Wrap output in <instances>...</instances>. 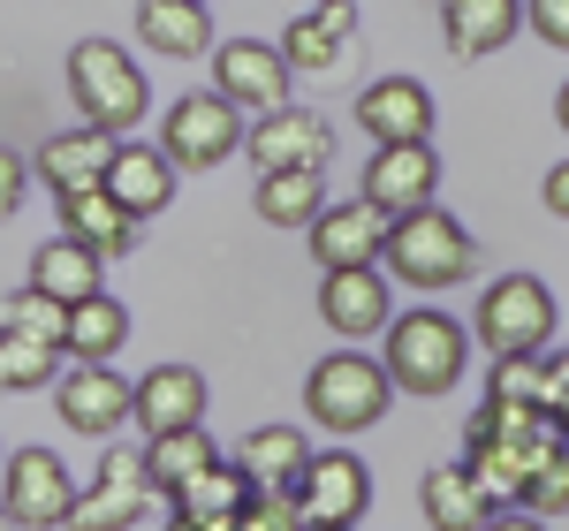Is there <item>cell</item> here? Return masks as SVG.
<instances>
[{
	"instance_id": "3957f363",
	"label": "cell",
	"mask_w": 569,
	"mask_h": 531,
	"mask_svg": "<svg viewBox=\"0 0 569 531\" xmlns=\"http://www.w3.org/2000/svg\"><path fill=\"white\" fill-rule=\"evenodd\" d=\"M395 410V380L380 357L365 350H327L311 364L305 380V418L319 433H335V441H350V433H372L380 418Z\"/></svg>"
},
{
	"instance_id": "d4e9b609",
	"label": "cell",
	"mask_w": 569,
	"mask_h": 531,
	"mask_svg": "<svg viewBox=\"0 0 569 531\" xmlns=\"http://www.w3.org/2000/svg\"><path fill=\"white\" fill-rule=\"evenodd\" d=\"M418 509H426V531H486V517H493V501L479 493V479H471L463 463H440V471H426Z\"/></svg>"
},
{
	"instance_id": "7bdbcfd3",
	"label": "cell",
	"mask_w": 569,
	"mask_h": 531,
	"mask_svg": "<svg viewBox=\"0 0 569 531\" xmlns=\"http://www.w3.org/2000/svg\"><path fill=\"white\" fill-rule=\"evenodd\" d=\"M311 8H335V0H311ZM350 8H357V0H350Z\"/></svg>"
},
{
	"instance_id": "836d02e7",
	"label": "cell",
	"mask_w": 569,
	"mask_h": 531,
	"mask_svg": "<svg viewBox=\"0 0 569 531\" xmlns=\"http://www.w3.org/2000/svg\"><path fill=\"white\" fill-rule=\"evenodd\" d=\"M547 395V357H493L486 402H539Z\"/></svg>"
},
{
	"instance_id": "9a60e30c",
	"label": "cell",
	"mask_w": 569,
	"mask_h": 531,
	"mask_svg": "<svg viewBox=\"0 0 569 531\" xmlns=\"http://www.w3.org/2000/svg\"><path fill=\"white\" fill-rule=\"evenodd\" d=\"M319 319L342 334V342H365V334H388L395 319V281L380 266H350V273H327L319 281Z\"/></svg>"
},
{
	"instance_id": "e575fe53",
	"label": "cell",
	"mask_w": 569,
	"mask_h": 531,
	"mask_svg": "<svg viewBox=\"0 0 569 531\" xmlns=\"http://www.w3.org/2000/svg\"><path fill=\"white\" fill-rule=\"evenodd\" d=\"M236 531H305V517H297V501L281 487V493H251L243 517H236Z\"/></svg>"
},
{
	"instance_id": "f35d334b",
	"label": "cell",
	"mask_w": 569,
	"mask_h": 531,
	"mask_svg": "<svg viewBox=\"0 0 569 531\" xmlns=\"http://www.w3.org/2000/svg\"><path fill=\"white\" fill-rule=\"evenodd\" d=\"M539 198H547V213H555V221H569V160H555V168H547Z\"/></svg>"
},
{
	"instance_id": "ee69618b",
	"label": "cell",
	"mask_w": 569,
	"mask_h": 531,
	"mask_svg": "<svg viewBox=\"0 0 569 531\" xmlns=\"http://www.w3.org/2000/svg\"><path fill=\"white\" fill-rule=\"evenodd\" d=\"M0 524H8V517H0Z\"/></svg>"
},
{
	"instance_id": "4fadbf2b",
	"label": "cell",
	"mask_w": 569,
	"mask_h": 531,
	"mask_svg": "<svg viewBox=\"0 0 569 531\" xmlns=\"http://www.w3.org/2000/svg\"><path fill=\"white\" fill-rule=\"evenodd\" d=\"M53 410H61L69 433H84V441H114V433L130 425V380H122L114 364H77V372L53 380Z\"/></svg>"
},
{
	"instance_id": "4dcf8cb0",
	"label": "cell",
	"mask_w": 569,
	"mask_h": 531,
	"mask_svg": "<svg viewBox=\"0 0 569 531\" xmlns=\"http://www.w3.org/2000/svg\"><path fill=\"white\" fill-rule=\"evenodd\" d=\"M53 380H61V350H53V342L0 334V388H8V395H39Z\"/></svg>"
},
{
	"instance_id": "d6986e66",
	"label": "cell",
	"mask_w": 569,
	"mask_h": 531,
	"mask_svg": "<svg viewBox=\"0 0 569 531\" xmlns=\"http://www.w3.org/2000/svg\"><path fill=\"white\" fill-rule=\"evenodd\" d=\"M281 61L289 69H305V77H327V69H342V53L357 46V8L350 0H335V8H297V23L281 31Z\"/></svg>"
},
{
	"instance_id": "9c48e42d",
	"label": "cell",
	"mask_w": 569,
	"mask_h": 531,
	"mask_svg": "<svg viewBox=\"0 0 569 531\" xmlns=\"http://www.w3.org/2000/svg\"><path fill=\"white\" fill-rule=\"evenodd\" d=\"M152 501H160V493H152V479H144V455L107 448L99 471H91V487H77V509H69L61 531H137Z\"/></svg>"
},
{
	"instance_id": "b9f144b4",
	"label": "cell",
	"mask_w": 569,
	"mask_h": 531,
	"mask_svg": "<svg viewBox=\"0 0 569 531\" xmlns=\"http://www.w3.org/2000/svg\"><path fill=\"white\" fill-rule=\"evenodd\" d=\"M168 531H198V524H190V517H176V509H168Z\"/></svg>"
},
{
	"instance_id": "8fae6325",
	"label": "cell",
	"mask_w": 569,
	"mask_h": 531,
	"mask_svg": "<svg viewBox=\"0 0 569 531\" xmlns=\"http://www.w3.org/2000/svg\"><path fill=\"white\" fill-rule=\"evenodd\" d=\"M243 152H251L259 176H273V168H311V176H327V168H335V122L311 114V107H273V114H259V122L243 130Z\"/></svg>"
},
{
	"instance_id": "ab89813d",
	"label": "cell",
	"mask_w": 569,
	"mask_h": 531,
	"mask_svg": "<svg viewBox=\"0 0 569 531\" xmlns=\"http://www.w3.org/2000/svg\"><path fill=\"white\" fill-rule=\"evenodd\" d=\"M486 531H547V517H531V509H493Z\"/></svg>"
},
{
	"instance_id": "8992f818",
	"label": "cell",
	"mask_w": 569,
	"mask_h": 531,
	"mask_svg": "<svg viewBox=\"0 0 569 531\" xmlns=\"http://www.w3.org/2000/svg\"><path fill=\"white\" fill-rule=\"evenodd\" d=\"M77 509V479L53 448H16L0 463V517L23 531H61Z\"/></svg>"
},
{
	"instance_id": "d6a6232c",
	"label": "cell",
	"mask_w": 569,
	"mask_h": 531,
	"mask_svg": "<svg viewBox=\"0 0 569 531\" xmlns=\"http://www.w3.org/2000/svg\"><path fill=\"white\" fill-rule=\"evenodd\" d=\"M517 509H531V517H569V441H547L539 448V463H531V479H525V501Z\"/></svg>"
},
{
	"instance_id": "603a6c76",
	"label": "cell",
	"mask_w": 569,
	"mask_h": 531,
	"mask_svg": "<svg viewBox=\"0 0 569 531\" xmlns=\"http://www.w3.org/2000/svg\"><path fill=\"white\" fill-rule=\"evenodd\" d=\"M440 31L463 61L501 53V46L525 31V0H440Z\"/></svg>"
},
{
	"instance_id": "30bf717a",
	"label": "cell",
	"mask_w": 569,
	"mask_h": 531,
	"mask_svg": "<svg viewBox=\"0 0 569 531\" xmlns=\"http://www.w3.org/2000/svg\"><path fill=\"white\" fill-rule=\"evenodd\" d=\"M357 198H365L380 221H402V213H418V206H440V152L433 144H372Z\"/></svg>"
},
{
	"instance_id": "7c38bea8",
	"label": "cell",
	"mask_w": 569,
	"mask_h": 531,
	"mask_svg": "<svg viewBox=\"0 0 569 531\" xmlns=\"http://www.w3.org/2000/svg\"><path fill=\"white\" fill-rule=\"evenodd\" d=\"M289 61H281V46H266V39H228L213 46V91L243 114H273V107H289Z\"/></svg>"
},
{
	"instance_id": "6da1fadb",
	"label": "cell",
	"mask_w": 569,
	"mask_h": 531,
	"mask_svg": "<svg viewBox=\"0 0 569 531\" xmlns=\"http://www.w3.org/2000/svg\"><path fill=\"white\" fill-rule=\"evenodd\" d=\"M380 364H388L395 395H418V402L456 395V388H463V372H471V327H463V319H448L440 304L395 311Z\"/></svg>"
},
{
	"instance_id": "e0dca14e",
	"label": "cell",
	"mask_w": 569,
	"mask_h": 531,
	"mask_svg": "<svg viewBox=\"0 0 569 531\" xmlns=\"http://www.w3.org/2000/svg\"><path fill=\"white\" fill-rule=\"evenodd\" d=\"M130 418L144 425V441L206 425V372L198 364H152L144 380H130Z\"/></svg>"
},
{
	"instance_id": "ac0fdd59",
	"label": "cell",
	"mask_w": 569,
	"mask_h": 531,
	"mask_svg": "<svg viewBox=\"0 0 569 531\" xmlns=\"http://www.w3.org/2000/svg\"><path fill=\"white\" fill-rule=\"evenodd\" d=\"M99 190H107V198L144 228L152 213H168V198H176V160H168L160 144L122 137V144H114V160H107V182H99Z\"/></svg>"
},
{
	"instance_id": "5b68a950",
	"label": "cell",
	"mask_w": 569,
	"mask_h": 531,
	"mask_svg": "<svg viewBox=\"0 0 569 531\" xmlns=\"http://www.w3.org/2000/svg\"><path fill=\"white\" fill-rule=\"evenodd\" d=\"M555 327H562V304H555V289L539 273H501L479 297V319H471L486 357H547Z\"/></svg>"
},
{
	"instance_id": "ffe728a7",
	"label": "cell",
	"mask_w": 569,
	"mask_h": 531,
	"mask_svg": "<svg viewBox=\"0 0 569 531\" xmlns=\"http://www.w3.org/2000/svg\"><path fill=\"white\" fill-rule=\"evenodd\" d=\"M107 160H114V137L107 130H69V137L53 130L39 152H31V176H39L53 198H77V190H99V182H107Z\"/></svg>"
},
{
	"instance_id": "5bb4252c",
	"label": "cell",
	"mask_w": 569,
	"mask_h": 531,
	"mask_svg": "<svg viewBox=\"0 0 569 531\" xmlns=\"http://www.w3.org/2000/svg\"><path fill=\"white\" fill-rule=\"evenodd\" d=\"M433 122H440V107L418 77H372L357 91V130L372 144H433Z\"/></svg>"
},
{
	"instance_id": "60d3db41",
	"label": "cell",
	"mask_w": 569,
	"mask_h": 531,
	"mask_svg": "<svg viewBox=\"0 0 569 531\" xmlns=\"http://www.w3.org/2000/svg\"><path fill=\"white\" fill-rule=\"evenodd\" d=\"M555 122H562V137H569V84L555 91Z\"/></svg>"
},
{
	"instance_id": "4316f807",
	"label": "cell",
	"mask_w": 569,
	"mask_h": 531,
	"mask_svg": "<svg viewBox=\"0 0 569 531\" xmlns=\"http://www.w3.org/2000/svg\"><path fill=\"white\" fill-rule=\"evenodd\" d=\"M319 206H327V176H311V168H273V176H259V190H251V213H259L266 228H311Z\"/></svg>"
},
{
	"instance_id": "484cf974",
	"label": "cell",
	"mask_w": 569,
	"mask_h": 531,
	"mask_svg": "<svg viewBox=\"0 0 569 531\" xmlns=\"http://www.w3.org/2000/svg\"><path fill=\"white\" fill-rule=\"evenodd\" d=\"M99 266L77 236H46L39 251H31V289L39 297H53V304H84V297H99Z\"/></svg>"
},
{
	"instance_id": "277c9868",
	"label": "cell",
	"mask_w": 569,
	"mask_h": 531,
	"mask_svg": "<svg viewBox=\"0 0 569 531\" xmlns=\"http://www.w3.org/2000/svg\"><path fill=\"white\" fill-rule=\"evenodd\" d=\"M69 99L84 107V130H107L114 144L152 114V84L114 39H77L69 46Z\"/></svg>"
},
{
	"instance_id": "7402d4cb",
	"label": "cell",
	"mask_w": 569,
	"mask_h": 531,
	"mask_svg": "<svg viewBox=\"0 0 569 531\" xmlns=\"http://www.w3.org/2000/svg\"><path fill=\"white\" fill-rule=\"evenodd\" d=\"M53 206H61V236H77L91 259H130L137 236H144L107 190H77V198H53Z\"/></svg>"
},
{
	"instance_id": "52a82bcc",
	"label": "cell",
	"mask_w": 569,
	"mask_h": 531,
	"mask_svg": "<svg viewBox=\"0 0 569 531\" xmlns=\"http://www.w3.org/2000/svg\"><path fill=\"white\" fill-rule=\"evenodd\" d=\"M236 144H243V114H236L220 91H182L176 107L160 114V152L176 160V176L220 168Z\"/></svg>"
},
{
	"instance_id": "f546056e",
	"label": "cell",
	"mask_w": 569,
	"mask_h": 531,
	"mask_svg": "<svg viewBox=\"0 0 569 531\" xmlns=\"http://www.w3.org/2000/svg\"><path fill=\"white\" fill-rule=\"evenodd\" d=\"M130 342V311H122V297H84V304H69V334H61V350L77 357V364H107V357Z\"/></svg>"
},
{
	"instance_id": "ba28073f",
	"label": "cell",
	"mask_w": 569,
	"mask_h": 531,
	"mask_svg": "<svg viewBox=\"0 0 569 531\" xmlns=\"http://www.w3.org/2000/svg\"><path fill=\"white\" fill-rule=\"evenodd\" d=\"M289 501H297L305 531H350L372 509V471L357 463L350 448H327V455H311L305 471L289 479Z\"/></svg>"
},
{
	"instance_id": "74e56055",
	"label": "cell",
	"mask_w": 569,
	"mask_h": 531,
	"mask_svg": "<svg viewBox=\"0 0 569 531\" xmlns=\"http://www.w3.org/2000/svg\"><path fill=\"white\" fill-rule=\"evenodd\" d=\"M23 198H31V160L0 144V221H8V213H16Z\"/></svg>"
},
{
	"instance_id": "cb8c5ba5",
	"label": "cell",
	"mask_w": 569,
	"mask_h": 531,
	"mask_svg": "<svg viewBox=\"0 0 569 531\" xmlns=\"http://www.w3.org/2000/svg\"><path fill=\"white\" fill-rule=\"evenodd\" d=\"M137 455H144V479H152V493H160V501H176L190 479H206V471L220 463V448H213V433H206V425H182V433H152V441L137 448Z\"/></svg>"
},
{
	"instance_id": "f1b7e54d",
	"label": "cell",
	"mask_w": 569,
	"mask_h": 531,
	"mask_svg": "<svg viewBox=\"0 0 569 531\" xmlns=\"http://www.w3.org/2000/svg\"><path fill=\"white\" fill-rule=\"evenodd\" d=\"M251 493H259V487H251L236 463H213V471H206V479H190L168 509H176V517H190L198 531H228L236 517H243V501H251Z\"/></svg>"
},
{
	"instance_id": "7a4b0ae2",
	"label": "cell",
	"mask_w": 569,
	"mask_h": 531,
	"mask_svg": "<svg viewBox=\"0 0 569 531\" xmlns=\"http://www.w3.org/2000/svg\"><path fill=\"white\" fill-rule=\"evenodd\" d=\"M380 273H388L395 289H456V281H471V273H479V243H471V228L456 221V213L418 206V213L388 221Z\"/></svg>"
},
{
	"instance_id": "44dd1931",
	"label": "cell",
	"mask_w": 569,
	"mask_h": 531,
	"mask_svg": "<svg viewBox=\"0 0 569 531\" xmlns=\"http://www.w3.org/2000/svg\"><path fill=\"white\" fill-rule=\"evenodd\" d=\"M137 39L168 61H198V53H213V8L206 0H137Z\"/></svg>"
},
{
	"instance_id": "1f68e13d",
	"label": "cell",
	"mask_w": 569,
	"mask_h": 531,
	"mask_svg": "<svg viewBox=\"0 0 569 531\" xmlns=\"http://www.w3.org/2000/svg\"><path fill=\"white\" fill-rule=\"evenodd\" d=\"M0 334H31V342H53V350H61L69 304H53L39 289H16V297H0Z\"/></svg>"
},
{
	"instance_id": "8d00e7d4",
	"label": "cell",
	"mask_w": 569,
	"mask_h": 531,
	"mask_svg": "<svg viewBox=\"0 0 569 531\" xmlns=\"http://www.w3.org/2000/svg\"><path fill=\"white\" fill-rule=\"evenodd\" d=\"M539 410H547V425L569 441V350L547 357V395H539Z\"/></svg>"
},
{
	"instance_id": "2e32d148",
	"label": "cell",
	"mask_w": 569,
	"mask_h": 531,
	"mask_svg": "<svg viewBox=\"0 0 569 531\" xmlns=\"http://www.w3.org/2000/svg\"><path fill=\"white\" fill-rule=\"evenodd\" d=\"M319 273H350V266H380V243H388V221L365 206V198H342V206H319V221L305 228Z\"/></svg>"
},
{
	"instance_id": "d590c367",
	"label": "cell",
	"mask_w": 569,
	"mask_h": 531,
	"mask_svg": "<svg viewBox=\"0 0 569 531\" xmlns=\"http://www.w3.org/2000/svg\"><path fill=\"white\" fill-rule=\"evenodd\" d=\"M525 31H531L539 46L569 53V0H525Z\"/></svg>"
},
{
	"instance_id": "83f0119b",
	"label": "cell",
	"mask_w": 569,
	"mask_h": 531,
	"mask_svg": "<svg viewBox=\"0 0 569 531\" xmlns=\"http://www.w3.org/2000/svg\"><path fill=\"white\" fill-rule=\"evenodd\" d=\"M305 463H311V448H305L297 425H259V433H243V448H236V471L259 493H281Z\"/></svg>"
}]
</instances>
